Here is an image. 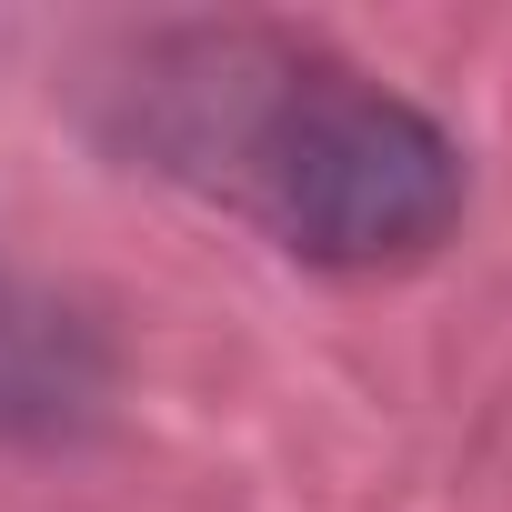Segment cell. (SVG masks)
<instances>
[{"mask_svg":"<svg viewBox=\"0 0 512 512\" xmlns=\"http://www.w3.org/2000/svg\"><path fill=\"white\" fill-rule=\"evenodd\" d=\"M141 141L231 191L292 262L392 272L462 221V141L292 31H171L141 51Z\"/></svg>","mask_w":512,"mask_h":512,"instance_id":"1","label":"cell"},{"mask_svg":"<svg viewBox=\"0 0 512 512\" xmlns=\"http://www.w3.org/2000/svg\"><path fill=\"white\" fill-rule=\"evenodd\" d=\"M71 342L51 332V312L0 272V432H51L71 412Z\"/></svg>","mask_w":512,"mask_h":512,"instance_id":"2","label":"cell"}]
</instances>
